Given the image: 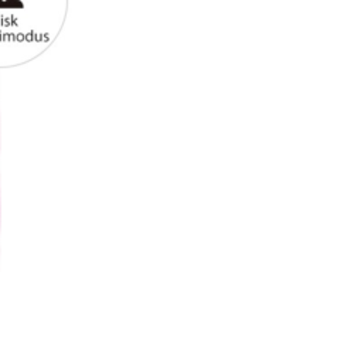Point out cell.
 Returning a JSON list of instances; mask_svg holds the SVG:
<instances>
[{"mask_svg":"<svg viewBox=\"0 0 362 344\" xmlns=\"http://www.w3.org/2000/svg\"><path fill=\"white\" fill-rule=\"evenodd\" d=\"M0 134H1V129H0ZM0 146H1V137H0Z\"/></svg>","mask_w":362,"mask_h":344,"instance_id":"cell-1","label":"cell"}]
</instances>
